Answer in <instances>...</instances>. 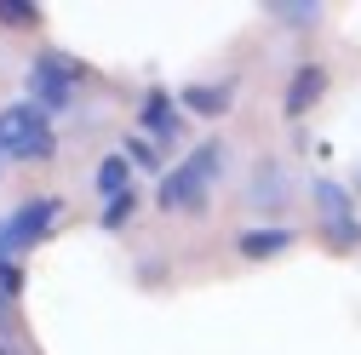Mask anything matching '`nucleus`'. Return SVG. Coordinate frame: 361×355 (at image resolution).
I'll list each match as a JSON object with an SVG mask.
<instances>
[{
	"label": "nucleus",
	"mask_w": 361,
	"mask_h": 355,
	"mask_svg": "<svg viewBox=\"0 0 361 355\" xmlns=\"http://www.w3.org/2000/svg\"><path fill=\"white\" fill-rule=\"evenodd\" d=\"M218 172H224V144L207 138L201 149H190L172 172H161L155 206H161V212H195V206H207V189L218 184Z\"/></svg>",
	"instance_id": "1"
},
{
	"label": "nucleus",
	"mask_w": 361,
	"mask_h": 355,
	"mask_svg": "<svg viewBox=\"0 0 361 355\" xmlns=\"http://www.w3.org/2000/svg\"><path fill=\"white\" fill-rule=\"evenodd\" d=\"M58 155V132H52V120H47V109L40 104H6L0 109V161H29V166H40V161H52Z\"/></svg>",
	"instance_id": "2"
},
{
	"label": "nucleus",
	"mask_w": 361,
	"mask_h": 355,
	"mask_svg": "<svg viewBox=\"0 0 361 355\" xmlns=\"http://www.w3.org/2000/svg\"><path fill=\"white\" fill-rule=\"evenodd\" d=\"M315 195V218H322V235L333 252H355L361 247V218H355V195L344 184H333V178H315L310 184Z\"/></svg>",
	"instance_id": "3"
},
{
	"label": "nucleus",
	"mask_w": 361,
	"mask_h": 355,
	"mask_svg": "<svg viewBox=\"0 0 361 355\" xmlns=\"http://www.w3.org/2000/svg\"><path fill=\"white\" fill-rule=\"evenodd\" d=\"M75 80H86V69L63 52H40L29 63V104H40L47 115H63L69 98H75Z\"/></svg>",
	"instance_id": "4"
},
{
	"label": "nucleus",
	"mask_w": 361,
	"mask_h": 355,
	"mask_svg": "<svg viewBox=\"0 0 361 355\" xmlns=\"http://www.w3.org/2000/svg\"><path fill=\"white\" fill-rule=\"evenodd\" d=\"M58 218H63V201L58 195H29L12 218H6V235H12V252H29L40 247L52 230H58Z\"/></svg>",
	"instance_id": "5"
},
{
	"label": "nucleus",
	"mask_w": 361,
	"mask_h": 355,
	"mask_svg": "<svg viewBox=\"0 0 361 355\" xmlns=\"http://www.w3.org/2000/svg\"><path fill=\"white\" fill-rule=\"evenodd\" d=\"M322 92H327V69L315 63V58H304V63L287 75V92H281V109H287V120H304L315 104H322Z\"/></svg>",
	"instance_id": "6"
},
{
	"label": "nucleus",
	"mask_w": 361,
	"mask_h": 355,
	"mask_svg": "<svg viewBox=\"0 0 361 355\" xmlns=\"http://www.w3.org/2000/svg\"><path fill=\"white\" fill-rule=\"evenodd\" d=\"M178 109H184V104H178V98L166 92V86H149V92H144L138 126H144V138H149V144H166L172 132H178Z\"/></svg>",
	"instance_id": "7"
},
{
	"label": "nucleus",
	"mask_w": 361,
	"mask_h": 355,
	"mask_svg": "<svg viewBox=\"0 0 361 355\" xmlns=\"http://www.w3.org/2000/svg\"><path fill=\"white\" fill-rule=\"evenodd\" d=\"M293 241H298V235H293V230H281V224H252V230H241V235H235V252H241L247 263H264V258H281Z\"/></svg>",
	"instance_id": "8"
},
{
	"label": "nucleus",
	"mask_w": 361,
	"mask_h": 355,
	"mask_svg": "<svg viewBox=\"0 0 361 355\" xmlns=\"http://www.w3.org/2000/svg\"><path fill=\"white\" fill-rule=\"evenodd\" d=\"M247 201L264 206V212H276V206L287 201V172H281L276 161H258V172L247 178Z\"/></svg>",
	"instance_id": "9"
},
{
	"label": "nucleus",
	"mask_w": 361,
	"mask_h": 355,
	"mask_svg": "<svg viewBox=\"0 0 361 355\" xmlns=\"http://www.w3.org/2000/svg\"><path fill=\"white\" fill-rule=\"evenodd\" d=\"M230 98H235V80L184 86V92H178V104H184V109H195V115H224V109H230Z\"/></svg>",
	"instance_id": "10"
},
{
	"label": "nucleus",
	"mask_w": 361,
	"mask_h": 355,
	"mask_svg": "<svg viewBox=\"0 0 361 355\" xmlns=\"http://www.w3.org/2000/svg\"><path fill=\"white\" fill-rule=\"evenodd\" d=\"M98 195H104V201L132 195V161H126V149H109V155L98 161Z\"/></svg>",
	"instance_id": "11"
},
{
	"label": "nucleus",
	"mask_w": 361,
	"mask_h": 355,
	"mask_svg": "<svg viewBox=\"0 0 361 355\" xmlns=\"http://www.w3.org/2000/svg\"><path fill=\"white\" fill-rule=\"evenodd\" d=\"M264 12L276 23H287V29H315L327 6H322V0H264Z\"/></svg>",
	"instance_id": "12"
},
{
	"label": "nucleus",
	"mask_w": 361,
	"mask_h": 355,
	"mask_svg": "<svg viewBox=\"0 0 361 355\" xmlns=\"http://www.w3.org/2000/svg\"><path fill=\"white\" fill-rule=\"evenodd\" d=\"M35 23H40L35 0H0V29H35Z\"/></svg>",
	"instance_id": "13"
},
{
	"label": "nucleus",
	"mask_w": 361,
	"mask_h": 355,
	"mask_svg": "<svg viewBox=\"0 0 361 355\" xmlns=\"http://www.w3.org/2000/svg\"><path fill=\"white\" fill-rule=\"evenodd\" d=\"M132 206H138V195H121V201H104V212H98V230H126V218H132Z\"/></svg>",
	"instance_id": "14"
},
{
	"label": "nucleus",
	"mask_w": 361,
	"mask_h": 355,
	"mask_svg": "<svg viewBox=\"0 0 361 355\" xmlns=\"http://www.w3.org/2000/svg\"><path fill=\"white\" fill-rule=\"evenodd\" d=\"M121 149H126V161H132V166H161V149L144 138V132H138V138H126Z\"/></svg>",
	"instance_id": "15"
},
{
	"label": "nucleus",
	"mask_w": 361,
	"mask_h": 355,
	"mask_svg": "<svg viewBox=\"0 0 361 355\" xmlns=\"http://www.w3.org/2000/svg\"><path fill=\"white\" fill-rule=\"evenodd\" d=\"M0 355H23V349H18V344H0Z\"/></svg>",
	"instance_id": "16"
},
{
	"label": "nucleus",
	"mask_w": 361,
	"mask_h": 355,
	"mask_svg": "<svg viewBox=\"0 0 361 355\" xmlns=\"http://www.w3.org/2000/svg\"><path fill=\"white\" fill-rule=\"evenodd\" d=\"M6 304H12V298H6V292H0V309H6Z\"/></svg>",
	"instance_id": "17"
},
{
	"label": "nucleus",
	"mask_w": 361,
	"mask_h": 355,
	"mask_svg": "<svg viewBox=\"0 0 361 355\" xmlns=\"http://www.w3.org/2000/svg\"><path fill=\"white\" fill-rule=\"evenodd\" d=\"M355 189H361V166H355Z\"/></svg>",
	"instance_id": "18"
}]
</instances>
